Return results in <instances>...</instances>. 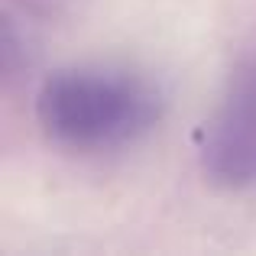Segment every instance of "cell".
I'll return each mask as SVG.
<instances>
[{
	"label": "cell",
	"instance_id": "cell-1",
	"mask_svg": "<svg viewBox=\"0 0 256 256\" xmlns=\"http://www.w3.org/2000/svg\"><path fill=\"white\" fill-rule=\"evenodd\" d=\"M162 94L126 68L68 65L42 78L36 124L52 146L78 156L114 152L136 143L162 117Z\"/></svg>",
	"mask_w": 256,
	"mask_h": 256
},
{
	"label": "cell",
	"instance_id": "cell-2",
	"mask_svg": "<svg viewBox=\"0 0 256 256\" xmlns=\"http://www.w3.org/2000/svg\"><path fill=\"white\" fill-rule=\"evenodd\" d=\"M208 182L227 192L256 185V52L234 72L220 104L198 136Z\"/></svg>",
	"mask_w": 256,
	"mask_h": 256
}]
</instances>
